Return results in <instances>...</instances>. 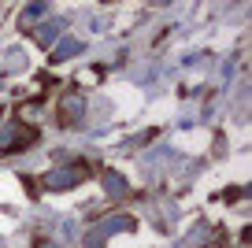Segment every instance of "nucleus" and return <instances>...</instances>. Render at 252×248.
Listing matches in <instances>:
<instances>
[{
  "label": "nucleus",
  "instance_id": "obj_9",
  "mask_svg": "<svg viewBox=\"0 0 252 248\" xmlns=\"http://www.w3.org/2000/svg\"><path fill=\"white\" fill-rule=\"evenodd\" d=\"M41 248H52V245H41Z\"/></svg>",
  "mask_w": 252,
  "mask_h": 248
},
{
  "label": "nucleus",
  "instance_id": "obj_4",
  "mask_svg": "<svg viewBox=\"0 0 252 248\" xmlns=\"http://www.w3.org/2000/svg\"><path fill=\"white\" fill-rule=\"evenodd\" d=\"M74 52H82V45H78V41H71V37H63L60 48H52V52H48V60H52V63H63V60H71Z\"/></svg>",
  "mask_w": 252,
  "mask_h": 248
},
{
  "label": "nucleus",
  "instance_id": "obj_2",
  "mask_svg": "<svg viewBox=\"0 0 252 248\" xmlns=\"http://www.w3.org/2000/svg\"><path fill=\"white\" fill-rule=\"evenodd\" d=\"M33 145V130L26 123H15V126H8V130L0 133V148H4V152H19V148H30Z\"/></svg>",
  "mask_w": 252,
  "mask_h": 248
},
{
  "label": "nucleus",
  "instance_id": "obj_8",
  "mask_svg": "<svg viewBox=\"0 0 252 248\" xmlns=\"http://www.w3.org/2000/svg\"><path fill=\"white\" fill-rule=\"evenodd\" d=\"M45 11H48V4H26V8H23V15H19V19H23V23H33V19H41Z\"/></svg>",
  "mask_w": 252,
  "mask_h": 248
},
{
  "label": "nucleus",
  "instance_id": "obj_6",
  "mask_svg": "<svg viewBox=\"0 0 252 248\" xmlns=\"http://www.w3.org/2000/svg\"><path fill=\"white\" fill-rule=\"evenodd\" d=\"M119 230H134V218H126V215H119V218H108V222L100 226V233H119Z\"/></svg>",
  "mask_w": 252,
  "mask_h": 248
},
{
  "label": "nucleus",
  "instance_id": "obj_7",
  "mask_svg": "<svg viewBox=\"0 0 252 248\" xmlns=\"http://www.w3.org/2000/svg\"><path fill=\"white\" fill-rule=\"evenodd\" d=\"M60 30H63V23H48V26H41V30H37V41H41V45H56V37H60Z\"/></svg>",
  "mask_w": 252,
  "mask_h": 248
},
{
  "label": "nucleus",
  "instance_id": "obj_1",
  "mask_svg": "<svg viewBox=\"0 0 252 248\" xmlns=\"http://www.w3.org/2000/svg\"><path fill=\"white\" fill-rule=\"evenodd\" d=\"M78 182H86V167H82V163H63V167H56V171L45 174V189H52V193L71 189V186H78Z\"/></svg>",
  "mask_w": 252,
  "mask_h": 248
},
{
  "label": "nucleus",
  "instance_id": "obj_5",
  "mask_svg": "<svg viewBox=\"0 0 252 248\" xmlns=\"http://www.w3.org/2000/svg\"><path fill=\"white\" fill-rule=\"evenodd\" d=\"M104 189H108V196H126V193H130L126 178H123V174H115V171L104 174Z\"/></svg>",
  "mask_w": 252,
  "mask_h": 248
},
{
  "label": "nucleus",
  "instance_id": "obj_3",
  "mask_svg": "<svg viewBox=\"0 0 252 248\" xmlns=\"http://www.w3.org/2000/svg\"><path fill=\"white\" fill-rule=\"evenodd\" d=\"M82 115H86V96H82V93H67L60 100V123L63 126H74Z\"/></svg>",
  "mask_w": 252,
  "mask_h": 248
}]
</instances>
